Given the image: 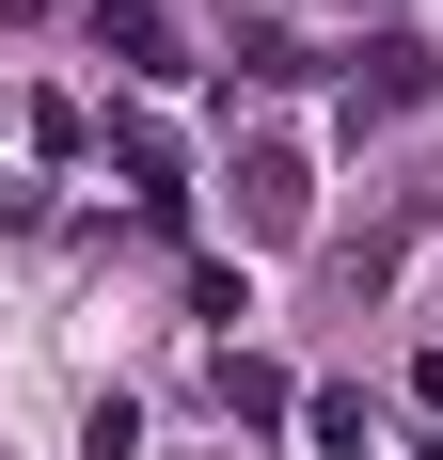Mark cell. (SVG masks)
Masks as SVG:
<instances>
[{
	"label": "cell",
	"instance_id": "obj_1",
	"mask_svg": "<svg viewBox=\"0 0 443 460\" xmlns=\"http://www.w3.org/2000/svg\"><path fill=\"white\" fill-rule=\"evenodd\" d=\"M301 207H317L301 143H254V159H238V223H254V238H301Z\"/></svg>",
	"mask_w": 443,
	"mask_h": 460
},
{
	"label": "cell",
	"instance_id": "obj_4",
	"mask_svg": "<svg viewBox=\"0 0 443 460\" xmlns=\"http://www.w3.org/2000/svg\"><path fill=\"white\" fill-rule=\"evenodd\" d=\"M222 413H238V429H285V413H301V381L254 366V349H222Z\"/></svg>",
	"mask_w": 443,
	"mask_h": 460
},
{
	"label": "cell",
	"instance_id": "obj_2",
	"mask_svg": "<svg viewBox=\"0 0 443 460\" xmlns=\"http://www.w3.org/2000/svg\"><path fill=\"white\" fill-rule=\"evenodd\" d=\"M80 16H95V48H111L127 80H175V16H159V0H80Z\"/></svg>",
	"mask_w": 443,
	"mask_h": 460
},
{
	"label": "cell",
	"instance_id": "obj_3",
	"mask_svg": "<svg viewBox=\"0 0 443 460\" xmlns=\"http://www.w3.org/2000/svg\"><path fill=\"white\" fill-rule=\"evenodd\" d=\"M428 32H364V111H428Z\"/></svg>",
	"mask_w": 443,
	"mask_h": 460
},
{
	"label": "cell",
	"instance_id": "obj_5",
	"mask_svg": "<svg viewBox=\"0 0 443 460\" xmlns=\"http://www.w3.org/2000/svg\"><path fill=\"white\" fill-rule=\"evenodd\" d=\"M111 175H127V190H175V128L127 111V128H111Z\"/></svg>",
	"mask_w": 443,
	"mask_h": 460
}]
</instances>
